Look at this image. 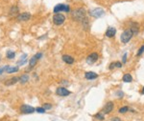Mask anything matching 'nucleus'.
<instances>
[{"label": "nucleus", "instance_id": "nucleus-22", "mask_svg": "<svg viewBox=\"0 0 144 121\" xmlns=\"http://www.w3.org/2000/svg\"><path fill=\"white\" fill-rule=\"evenodd\" d=\"M129 111H130V109H129L128 106H124V107L120 108L118 112H119V113H127V112H129Z\"/></svg>", "mask_w": 144, "mask_h": 121}, {"label": "nucleus", "instance_id": "nucleus-20", "mask_svg": "<svg viewBox=\"0 0 144 121\" xmlns=\"http://www.w3.org/2000/svg\"><path fill=\"white\" fill-rule=\"evenodd\" d=\"M6 56L9 59H13L15 56V53H14V51H8L6 53Z\"/></svg>", "mask_w": 144, "mask_h": 121}, {"label": "nucleus", "instance_id": "nucleus-8", "mask_svg": "<svg viewBox=\"0 0 144 121\" xmlns=\"http://www.w3.org/2000/svg\"><path fill=\"white\" fill-rule=\"evenodd\" d=\"M35 111H36V109L34 107H32V106H29V105H22L20 107V112L22 113H25V114L33 113Z\"/></svg>", "mask_w": 144, "mask_h": 121}, {"label": "nucleus", "instance_id": "nucleus-18", "mask_svg": "<svg viewBox=\"0 0 144 121\" xmlns=\"http://www.w3.org/2000/svg\"><path fill=\"white\" fill-rule=\"evenodd\" d=\"M37 61H38V59H37V57H36L35 55L29 60V67H31V68H33V67H35V65L37 64Z\"/></svg>", "mask_w": 144, "mask_h": 121}, {"label": "nucleus", "instance_id": "nucleus-24", "mask_svg": "<svg viewBox=\"0 0 144 121\" xmlns=\"http://www.w3.org/2000/svg\"><path fill=\"white\" fill-rule=\"evenodd\" d=\"M42 106L45 110H51L52 109V104H50V103H44Z\"/></svg>", "mask_w": 144, "mask_h": 121}, {"label": "nucleus", "instance_id": "nucleus-32", "mask_svg": "<svg viewBox=\"0 0 144 121\" xmlns=\"http://www.w3.org/2000/svg\"><path fill=\"white\" fill-rule=\"evenodd\" d=\"M26 57H27V55H26V54H24L23 55H21V56H20V59H19V60H25V59H26Z\"/></svg>", "mask_w": 144, "mask_h": 121}, {"label": "nucleus", "instance_id": "nucleus-14", "mask_svg": "<svg viewBox=\"0 0 144 121\" xmlns=\"http://www.w3.org/2000/svg\"><path fill=\"white\" fill-rule=\"evenodd\" d=\"M19 80V78L17 77V76H14V77H12L10 79H8L6 82H5V85L6 86H11V85H14L15 83H17V81Z\"/></svg>", "mask_w": 144, "mask_h": 121}, {"label": "nucleus", "instance_id": "nucleus-33", "mask_svg": "<svg viewBox=\"0 0 144 121\" xmlns=\"http://www.w3.org/2000/svg\"><path fill=\"white\" fill-rule=\"evenodd\" d=\"M109 68H110V70H112V69H114V68H115V63H112Z\"/></svg>", "mask_w": 144, "mask_h": 121}, {"label": "nucleus", "instance_id": "nucleus-34", "mask_svg": "<svg viewBox=\"0 0 144 121\" xmlns=\"http://www.w3.org/2000/svg\"><path fill=\"white\" fill-rule=\"evenodd\" d=\"M111 121H121V119L119 117H113V118H112Z\"/></svg>", "mask_w": 144, "mask_h": 121}, {"label": "nucleus", "instance_id": "nucleus-6", "mask_svg": "<svg viewBox=\"0 0 144 121\" xmlns=\"http://www.w3.org/2000/svg\"><path fill=\"white\" fill-rule=\"evenodd\" d=\"M31 13L29 12H22V13H19L16 17V20L18 22H23V21H28L30 18H31Z\"/></svg>", "mask_w": 144, "mask_h": 121}, {"label": "nucleus", "instance_id": "nucleus-10", "mask_svg": "<svg viewBox=\"0 0 144 121\" xmlns=\"http://www.w3.org/2000/svg\"><path fill=\"white\" fill-rule=\"evenodd\" d=\"M56 94H57L58 95H60V96H67V95L70 94V92H69L67 89L63 88V87H60V88L57 89Z\"/></svg>", "mask_w": 144, "mask_h": 121}, {"label": "nucleus", "instance_id": "nucleus-26", "mask_svg": "<svg viewBox=\"0 0 144 121\" xmlns=\"http://www.w3.org/2000/svg\"><path fill=\"white\" fill-rule=\"evenodd\" d=\"M143 53H144V45H142V46L140 47V49L138 50V51H137V55H141Z\"/></svg>", "mask_w": 144, "mask_h": 121}, {"label": "nucleus", "instance_id": "nucleus-25", "mask_svg": "<svg viewBox=\"0 0 144 121\" xmlns=\"http://www.w3.org/2000/svg\"><path fill=\"white\" fill-rule=\"evenodd\" d=\"M36 111H37L38 113H44L46 110H45L43 107H42V108H41V107H39V108H37V109H36Z\"/></svg>", "mask_w": 144, "mask_h": 121}, {"label": "nucleus", "instance_id": "nucleus-1", "mask_svg": "<svg viewBox=\"0 0 144 121\" xmlns=\"http://www.w3.org/2000/svg\"><path fill=\"white\" fill-rule=\"evenodd\" d=\"M133 35H134V33H133V31H131V29L126 30V31H123V33L121 34L120 40H121V42H123V43H128V42L132 39Z\"/></svg>", "mask_w": 144, "mask_h": 121}, {"label": "nucleus", "instance_id": "nucleus-15", "mask_svg": "<svg viewBox=\"0 0 144 121\" xmlns=\"http://www.w3.org/2000/svg\"><path fill=\"white\" fill-rule=\"evenodd\" d=\"M122 80H123L124 82H126V83H129V82H132V81H133V77H132V75H131L130 74H126L123 75Z\"/></svg>", "mask_w": 144, "mask_h": 121}, {"label": "nucleus", "instance_id": "nucleus-35", "mask_svg": "<svg viewBox=\"0 0 144 121\" xmlns=\"http://www.w3.org/2000/svg\"><path fill=\"white\" fill-rule=\"evenodd\" d=\"M141 93H142V94H144V87H143V88H142V90H141Z\"/></svg>", "mask_w": 144, "mask_h": 121}, {"label": "nucleus", "instance_id": "nucleus-19", "mask_svg": "<svg viewBox=\"0 0 144 121\" xmlns=\"http://www.w3.org/2000/svg\"><path fill=\"white\" fill-rule=\"evenodd\" d=\"M131 31H133L134 34H136L138 32V25L136 23H133L132 24V27H131Z\"/></svg>", "mask_w": 144, "mask_h": 121}, {"label": "nucleus", "instance_id": "nucleus-12", "mask_svg": "<svg viewBox=\"0 0 144 121\" xmlns=\"http://www.w3.org/2000/svg\"><path fill=\"white\" fill-rule=\"evenodd\" d=\"M115 33H116V30L114 28H112V27H110L106 31V36L112 38V37H113L115 35Z\"/></svg>", "mask_w": 144, "mask_h": 121}, {"label": "nucleus", "instance_id": "nucleus-23", "mask_svg": "<svg viewBox=\"0 0 144 121\" xmlns=\"http://www.w3.org/2000/svg\"><path fill=\"white\" fill-rule=\"evenodd\" d=\"M94 117L98 120H104V113H98L94 115Z\"/></svg>", "mask_w": 144, "mask_h": 121}, {"label": "nucleus", "instance_id": "nucleus-4", "mask_svg": "<svg viewBox=\"0 0 144 121\" xmlns=\"http://www.w3.org/2000/svg\"><path fill=\"white\" fill-rule=\"evenodd\" d=\"M105 14V11L101 8H95L89 11V15L93 17H101Z\"/></svg>", "mask_w": 144, "mask_h": 121}, {"label": "nucleus", "instance_id": "nucleus-17", "mask_svg": "<svg viewBox=\"0 0 144 121\" xmlns=\"http://www.w3.org/2000/svg\"><path fill=\"white\" fill-rule=\"evenodd\" d=\"M19 81H20L21 84L27 83V82L29 81V75H28V74H23V75H21L20 78H19Z\"/></svg>", "mask_w": 144, "mask_h": 121}, {"label": "nucleus", "instance_id": "nucleus-31", "mask_svg": "<svg viewBox=\"0 0 144 121\" xmlns=\"http://www.w3.org/2000/svg\"><path fill=\"white\" fill-rule=\"evenodd\" d=\"M127 62V54H125L123 55V63H126Z\"/></svg>", "mask_w": 144, "mask_h": 121}, {"label": "nucleus", "instance_id": "nucleus-21", "mask_svg": "<svg viewBox=\"0 0 144 121\" xmlns=\"http://www.w3.org/2000/svg\"><path fill=\"white\" fill-rule=\"evenodd\" d=\"M16 13H18V8L16 6H13L11 11H10V14L13 15V14H16Z\"/></svg>", "mask_w": 144, "mask_h": 121}, {"label": "nucleus", "instance_id": "nucleus-16", "mask_svg": "<svg viewBox=\"0 0 144 121\" xmlns=\"http://www.w3.org/2000/svg\"><path fill=\"white\" fill-rule=\"evenodd\" d=\"M16 72H18V67L15 66V67H10L6 70V73L8 74H14V73H16Z\"/></svg>", "mask_w": 144, "mask_h": 121}, {"label": "nucleus", "instance_id": "nucleus-7", "mask_svg": "<svg viewBox=\"0 0 144 121\" xmlns=\"http://www.w3.org/2000/svg\"><path fill=\"white\" fill-rule=\"evenodd\" d=\"M62 11H64V12H68L70 11L69 6L68 5H64V4H58V5L55 6V8H54V12H55V13L60 12Z\"/></svg>", "mask_w": 144, "mask_h": 121}, {"label": "nucleus", "instance_id": "nucleus-9", "mask_svg": "<svg viewBox=\"0 0 144 121\" xmlns=\"http://www.w3.org/2000/svg\"><path fill=\"white\" fill-rule=\"evenodd\" d=\"M98 60V54L97 53H92L86 57V62L88 64H92Z\"/></svg>", "mask_w": 144, "mask_h": 121}, {"label": "nucleus", "instance_id": "nucleus-3", "mask_svg": "<svg viewBox=\"0 0 144 121\" xmlns=\"http://www.w3.org/2000/svg\"><path fill=\"white\" fill-rule=\"evenodd\" d=\"M65 21V16L63 14H61V13H57L53 16V23L57 25V26H60L62 24H63V22Z\"/></svg>", "mask_w": 144, "mask_h": 121}, {"label": "nucleus", "instance_id": "nucleus-28", "mask_svg": "<svg viewBox=\"0 0 144 121\" xmlns=\"http://www.w3.org/2000/svg\"><path fill=\"white\" fill-rule=\"evenodd\" d=\"M27 61H28L27 59H25V60H22V61L20 60V61H18V62H17V65H18V66H20V65H24L25 63H27Z\"/></svg>", "mask_w": 144, "mask_h": 121}, {"label": "nucleus", "instance_id": "nucleus-13", "mask_svg": "<svg viewBox=\"0 0 144 121\" xmlns=\"http://www.w3.org/2000/svg\"><path fill=\"white\" fill-rule=\"evenodd\" d=\"M62 58L63 60V62H65L67 64H73L74 63V58L72 56H70V55H63Z\"/></svg>", "mask_w": 144, "mask_h": 121}, {"label": "nucleus", "instance_id": "nucleus-27", "mask_svg": "<svg viewBox=\"0 0 144 121\" xmlns=\"http://www.w3.org/2000/svg\"><path fill=\"white\" fill-rule=\"evenodd\" d=\"M9 68V66H4V67H2V68H0V74H1L3 72H6V70Z\"/></svg>", "mask_w": 144, "mask_h": 121}, {"label": "nucleus", "instance_id": "nucleus-11", "mask_svg": "<svg viewBox=\"0 0 144 121\" xmlns=\"http://www.w3.org/2000/svg\"><path fill=\"white\" fill-rule=\"evenodd\" d=\"M98 77V74L94 72H86L85 74V78L87 80H92V79H96Z\"/></svg>", "mask_w": 144, "mask_h": 121}, {"label": "nucleus", "instance_id": "nucleus-30", "mask_svg": "<svg viewBox=\"0 0 144 121\" xmlns=\"http://www.w3.org/2000/svg\"><path fill=\"white\" fill-rule=\"evenodd\" d=\"M35 56H36V57H37V59L39 60L40 58H41V56H42V54H40V53H39V54H37V55H36Z\"/></svg>", "mask_w": 144, "mask_h": 121}, {"label": "nucleus", "instance_id": "nucleus-5", "mask_svg": "<svg viewBox=\"0 0 144 121\" xmlns=\"http://www.w3.org/2000/svg\"><path fill=\"white\" fill-rule=\"evenodd\" d=\"M113 108H114V103L112 102V101H109L107 103V104L105 105V107L103 108V113L104 114H109L112 110H113Z\"/></svg>", "mask_w": 144, "mask_h": 121}, {"label": "nucleus", "instance_id": "nucleus-29", "mask_svg": "<svg viewBox=\"0 0 144 121\" xmlns=\"http://www.w3.org/2000/svg\"><path fill=\"white\" fill-rule=\"evenodd\" d=\"M121 67H122L121 62H115V68H121Z\"/></svg>", "mask_w": 144, "mask_h": 121}, {"label": "nucleus", "instance_id": "nucleus-2", "mask_svg": "<svg viewBox=\"0 0 144 121\" xmlns=\"http://www.w3.org/2000/svg\"><path fill=\"white\" fill-rule=\"evenodd\" d=\"M73 18L77 21H82L86 17V11L84 9H77L73 12Z\"/></svg>", "mask_w": 144, "mask_h": 121}]
</instances>
